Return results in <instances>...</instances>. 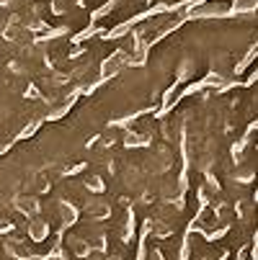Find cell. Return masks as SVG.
<instances>
[{
    "label": "cell",
    "instance_id": "obj_1",
    "mask_svg": "<svg viewBox=\"0 0 258 260\" xmlns=\"http://www.w3.org/2000/svg\"><path fill=\"white\" fill-rule=\"evenodd\" d=\"M49 235V227L44 224V221H36L34 224V230H31V237H34V242H42V237H47Z\"/></svg>",
    "mask_w": 258,
    "mask_h": 260
}]
</instances>
